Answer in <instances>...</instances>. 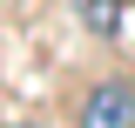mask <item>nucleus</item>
Segmentation results:
<instances>
[{"mask_svg":"<svg viewBox=\"0 0 135 128\" xmlns=\"http://www.w3.org/2000/svg\"><path fill=\"white\" fill-rule=\"evenodd\" d=\"M81 128H135V81H95L81 101Z\"/></svg>","mask_w":135,"mask_h":128,"instance_id":"f257e3e1","label":"nucleus"}]
</instances>
